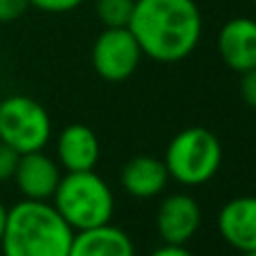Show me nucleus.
<instances>
[{
	"mask_svg": "<svg viewBox=\"0 0 256 256\" xmlns=\"http://www.w3.org/2000/svg\"><path fill=\"white\" fill-rule=\"evenodd\" d=\"M128 30L144 56L178 63L198 48L202 16L196 0H135Z\"/></svg>",
	"mask_w": 256,
	"mask_h": 256,
	"instance_id": "nucleus-1",
	"label": "nucleus"
},
{
	"mask_svg": "<svg viewBox=\"0 0 256 256\" xmlns=\"http://www.w3.org/2000/svg\"><path fill=\"white\" fill-rule=\"evenodd\" d=\"M74 230L50 200H20L7 209L2 256H68Z\"/></svg>",
	"mask_w": 256,
	"mask_h": 256,
	"instance_id": "nucleus-2",
	"label": "nucleus"
},
{
	"mask_svg": "<svg viewBox=\"0 0 256 256\" xmlns=\"http://www.w3.org/2000/svg\"><path fill=\"white\" fill-rule=\"evenodd\" d=\"M52 204L74 232L106 225L115 214V194L94 168L66 171L61 176Z\"/></svg>",
	"mask_w": 256,
	"mask_h": 256,
	"instance_id": "nucleus-3",
	"label": "nucleus"
},
{
	"mask_svg": "<svg viewBox=\"0 0 256 256\" xmlns=\"http://www.w3.org/2000/svg\"><path fill=\"white\" fill-rule=\"evenodd\" d=\"M162 160L171 180L184 186H200L212 180L220 168L222 144L209 128L189 126L173 135Z\"/></svg>",
	"mask_w": 256,
	"mask_h": 256,
	"instance_id": "nucleus-4",
	"label": "nucleus"
},
{
	"mask_svg": "<svg viewBox=\"0 0 256 256\" xmlns=\"http://www.w3.org/2000/svg\"><path fill=\"white\" fill-rule=\"evenodd\" d=\"M52 137V120L36 99L12 94L0 99V142L18 153L43 150Z\"/></svg>",
	"mask_w": 256,
	"mask_h": 256,
	"instance_id": "nucleus-5",
	"label": "nucleus"
},
{
	"mask_svg": "<svg viewBox=\"0 0 256 256\" xmlns=\"http://www.w3.org/2000/svg\"><path fill=\"white\" fill-rule=\"evenodd\" d=\"M142 50L128 27H106L92 43L90 63L104 81L122 84L140 68Z\"/></svg>",
	"mask_w": 256,
	"mask_h": 256,
	"instance_id": "nucleus-6",
	"label": "nucleus"
},
{
	"mask_svg": "<svg viewBox=\"0 0 256 256\" xmlns=\"http://www.w3.org/2000/svg\"><path fill=\"white\" fill-rule=\"evenodd\" d=\"M202 212L194 196L171 194L155 214V227L164 245H186L200 230Z\"/></svg>",
	"mask_w": 256,
	"mask_h": 256,
	"instance_id": "nucleus-7",
	"label": "nucleus"
},
{
	"mask_svg": "<svg viewBox=\"0 0 256 256\" xmlns=\"http://www.w3.org/2000/svg\"><path fill=\"white\" fill-rule=\"evenodd\" d=\"M61 164L45 155L43 150L22 153L12 180L27 200H52L58 182H61Z\"/></svg>",
	"mask_w": 256,
	"mask_h": 256,
	"instance_id": "nucleus-8",
	"label": "nucleus"
},
{
	"mask_svg": "<svg viewBox=\"0 0 256 256\" xmlns=\"http://www.w3.org/2000/svg\"><path fill=\"white\" fill-rule=\"evenodd\" d=\"M216 227L222 240L234 250L256 252V196H238L222 204Z\"/></svg>",
	"mask_w": 256,
	"mask_h": 256,
	"instance_id": "nucleus-9",
	"label": "nucleus"
},
{
	"mask_svg": "<svg viewBox=\"0 0 256 256\" xmlns=\"http://www.w3.org/2000/svg\"><path fill=\"white\" fill-rule=\"evenodd\" d=\"M218 54L222 63L234 72H248L256 68V20L238 16L227 20L218 32Z\"/></svg>",
	"mask_w": 256,
	"mask_h": 256,
	"instance_id": "nucleus-10",
	"label": "nucleus"
},
{
	"mask_svg": "<svg viewBox=\"0 0 256 256\" xmlns=\"http://www.w3.org/2000/svg\"><path fill=\"white\" fill-rule=\"evenodd\" d=\"M102 158L97 132L86 124H70L58 132L56 162L66 171H90Z\"/></svg>",
	"mask_w": 256,
	"mask_h": 256,
	"instance_id": "nucleus-11",
	"label": "nucleus"
},
{
	"mask_svg": "<svg viewBox=\"0 0 256 256\" xmlns=\"http://www.w3.org/2000/svg\"><path fill=\"white\" fill-rule=\"evenodd\" d=\"M168 180H171V176L166 171L164 160L153 158V155H135V158H130L124 164L120 176L122 189L128 196L140 200H148L160 196L166 189Z\"/></svg>",
	"mask_w": 256,
	"mask_h": 256,
	"instance_id": "nucleus-12",
	"label": "nucleus"
},
{
	"mask_svg": "<svg viewBox=\"0 0 256 256\" xmlns=\"http://www.w3.org/2000/svg\"><path fill=\"white\" fill-rule=\"evenodd\" d=\"M68 256H135V243L112 222L74 232Z\"/></svg>",
	"mask_w": 256,
	"mask_h": 256,
	"instance_id": "nucleus-13",
	"label": "nucleus"
},
{
	"mask_svg": "<svg viewBox=\"0 0 256 256\" xmlns=\"http://www.w3.org/2000/svg\"><path fill=\"white\" fill-rule=\"evenodd\" d=\"M135 0H97V16L106 27H128Z\"/></svg>",
	"mask_w": 256,
	"mask_h": 256,
	"instance_id": "nucleus-14",
	"label": "nucleus"
},
{
	"mask_svg": "<svg viewBox=\"0 0 256 256\" xmlns=\"http://www.w3.org/2000/svg\"><path fill=\"white\" fill-rule=\"evenodd\" d=\"M18 158H20L18 150H14L9 144L0 142V182H7L14 178L18 166Z\"/></svg>",
	"mask_w": 256,
	"mask_h": 256,
	"instance_id": "nucleus-15",
	"label": "nucleus"
},
{
	"mask_svg": "<svg viewBox=\"0 0 256 256\" xmlns=\"http://www.w3.org/2000/svg\"><path fill=\"white\" fill-rule=\"evenodd\" d=\"M81 4L84 0H30V7H36L45 14H68Z\"/></svg>",
	"mask_w": 256,
	"mask_h": 256,
	"instance_id": "nucleus-16",
	"label": "nucleus"
},
{
	"mask_svg": "<svg viewBox=\"0 0 256 256\" xmlns=\"http://www.w3.org/2000/svg\"><path fill=\"white\" fill-rule=\"evenodd\" d=\"M30 9V0H0V22H14Z\"/></svg>",
	"mask_w": 256,
	"mask_h": 256,
	"instance_id": "nucleus-17",
	"label": "nucleus"
},
{
	"mask_svg": "<svg viewBox=\"0 0 256 256\" xmlns=\"http://www.w3.org/2000/svg\"><path fill=\"white\" fill-rule=\"evenodd\" d=\"M240 97L250 108L256 110V68L240 72Z\"/></svg>",
	"mask_w": 256,
	"mask_h": 256,
	"instance_id": "nucleus-18",
	"label": "nucleus"
},
{
	"mask_svg": "<svg viewBox=\"0 0 256 256\" xmlns=\"http://www.w3.org/2000/svg\"><path fill=\"white\" fill-rule=\"evenodd\" d=\"M150 256H196V254L191 250H186V245H162Z\"/></svg>",
	"mask_w": 256,
	"mask_h": 256,
	"instance_id": "nucleus-19",
	"label": "nucleus"
},
{
	"mask_svg": "<svg viewBox=\"0 0 256 256\" xmlns=\"http://www.w3.org/2000/svg\"><path fill=\"white\" fill-rule=\"evenodd\" d=\"M4 220H7V207L0 202V240H2V232H4Z\"/></svg>",
	"mask_w": 256,
	"mask_h": 256,
	"instance_id": "nucleus-20",
	"label": "nucleus"
},
{
	"mask_svg": "<svg viewBox=\"0 0 256 256\" xmlns=\"http://www.w3.org/2000/svg\"><path fill=\"white\" fill-rule=\"evenodd\" d=\"M240 256H256V252H243Z\"/></svg>",
	"mask_w": 256,
	"mask_h": 256,
	"instance_id": "nucleus-21",
	"label": "nucleus"
},
{
	"mask_svg": "<svg viewBox=\"0 0 256 256\" xmlns=\"http://www.w3.org/2000/svg\"><path fill=\"white\" fill-rule=\"evenodd\" d=\"M252 2H254V9H256V0H252Z\"/></svg>",
	"mask_w": 256,
	"mask_h": 256,
	"instance_id": "nucleus-22",
	"label": "nucleus"
}]
</instances>
